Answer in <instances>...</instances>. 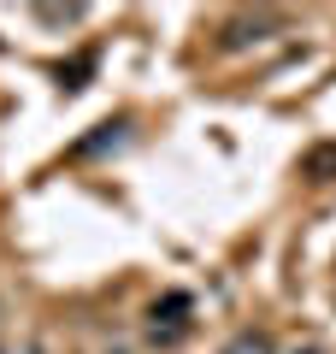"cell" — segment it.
Here are the masks:
<instances>
[{"label": "cell", "mask_w": 336, "mask_h": 354, "mask_svg": "<svg viewBox=\"0 0 336 354\" xmlns=\"http://www.w3.org/2000/svg\"><path fill=\"white\" fill-rule=\"evenodd\" d=\"M77 12H83V6H41V24H65V18H77Z\"/></svg>", "instance_id": "obj_3"}, {"label": "cell", "mask_w": 336, "mask_h": 354, "mask_svg": "<svg viewBox=\"0 0 336 354\" xmlns=\"http://www.w3.org/2000/svg\"><path fill=\"white\" fill-rule=\"evenodd\" d=\"M265 30H277V18H272V12H260V18H230V24H224V48H248V41H265Z\"/></svg>", "instance_id": "obj_1"}, {"label": "cell", "mask_w": 336, "mask_h": 354, "mask_svg": "<svg viewBox=\"0 0 336 354\" xmlns=\"http://www.w3.org/2000/svg\"><path fill=\"white\" fill-rule=\"evenodd\" d=\"M0 354H6V348H0Z\"/></svg>", "instance_id": "obj_4"}, {"label": "cell", "mask_w": 336, "mask_h": 354, "mask_svg": "<svg viewBox=\"0 0 336 354\" xmlns=\"http://www.w3.org/2000/svg\"><path fill=\"white\" fill-rule=\"evenodd\" d=\"M336 171V148H312L307 153V177H330Z\"/></svg>", "instance_id": "obj_2"}]
</instances>
